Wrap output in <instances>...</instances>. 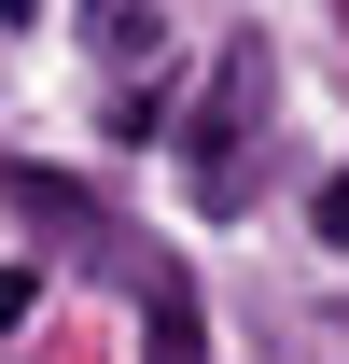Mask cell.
I'll return each mask as SVG.
<instances>
[{"label": "cell", "instance_id": "obj_4", "mask_svg": "<svg viewBox=\"0 0 349 364\" xmlns=\"http://www.w3.org/2000/svg\"><path fill=\"white\" fill-rule=\"evenodd\" d=\"M321 238H349V168H336V182H321Z\"/></svg>", "mask_w": 349, "mask_h": 364}, {"label": "cell", "instance_id": "obj_1", "mask_svg": "<svg viewBox=\"0 0 349 364\" xmlns=\"http://www.w3.org/2000/svg\"><path fill=\"white\" fill-rule=\"evenodd\" d=\"M252 127H265V43H223L210 98H196V140H182L196 210H238V196H252Z\"/></svg>", "mask_w": 349, "mask_h": 364}, {"label": "cell", "instance_id": "obj_3", "mask_svg": "<svg viewBox=\"0 0 349 364\" xmlns=\"http://www.w3.org/2000/svg\"><path fill=\"white\" fill-rule=\"evenodd\" d=\"M0 196H14L28 225H98V210H84V182H43V168H14V182H0Z\"/></svg>", "mask_w": 349, "mask_h": 364}, {"label": "cell", "instance_id": "obj_2", "mask_svg": "<svg viewBox=\"0 0 349 364\" xmlns=\"http://www.w3.org/2000/svg\"><path fill=\"white\" fill-rule=\"evenodd\" d=\"M140 336H154L140 364H196V294H182V267L154 280V322H140Z\"/></svg>", "mask_w": 349, "mask_h": 364}]
</instances>
